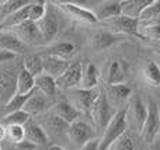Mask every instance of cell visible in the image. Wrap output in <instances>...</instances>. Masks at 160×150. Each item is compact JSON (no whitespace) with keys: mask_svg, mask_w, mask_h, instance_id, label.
Returning a JSON list of instances; mask_svg holds the SVG:
<instances>
[{"mask_svg":"<svg viewBox=\"0 0 160 150\" xmlns=\"http://www.w3.org/2000/svg\"><path fill=\"white\" fill-rule=\"evenodd\" d=\"M127 108V107H125ZM121 109L118 111L114 118L111 119V122L108 123V126L104 129L102 132V136L100 139V145H98V150H110V148L128 131V125H127V111Z\"/></svg>","mask_w":160,"mask_h":150,"instance_id":"1","label":"cell"},{"mask_svg":"<svg viewBox=\"0 0 160 150\" xmlns=\"http://www.w3.org/2000/svg\"><path fill=\"white\" fill-rule=\"evenodd\" d=\"M127 111V125H132V129L138 133H141L143 129L145 121L148 117V103H145L142 100L141 95L138 94H132L128 101V105L125 108Z\"/></svg>","mask_w":160,"mask_h":150,"instance_id":"2","label":"cell"},{"mask_svg":"<svg viewBox=\"0 0 160 150\" xmlns=\"http://www.w3.org/2000/svg\"><path fill=\"white\" fill-rule=\"evenodd\" d=\"M117 112L118 111H115V109L111 107V104L108 103V100H107L105 93L101 90L98 98L96 100V103H94L93 108H91V111H90V118L93 119L96 128L104 132V129L108 126V123L111 122V119L114 118V115H115Z\"/></svg>","mask_w":160,"mask_h":150,"instance_id":"3","label":"cell"},{"mask_svg":"<svg viewBox=\"0 0 160 150\" xmlns=\"http://www.w3.org/2000/svg\"><path fill=\"white\" fill-rule=\"evenodd\" d=\"M141 136L148 145H155V142L160 136V111L156 101L152 98H149L148 101V117Z\"/></svg>","mask_w":160,"mask_h":150,"instance_id":"4","label":"cell"},{"mask_svg":"<svg viewBox=\"0 0 160 150\" xmlns=\"http://www.w3.org/2000/svg\"><path fill=\"white\" fill-rule=\"evenodd\" d=\"M100 93H101L100 89H91V90L73 89L70 90V97L68 101L78 109L80 114L90 115V111L93 108L96 100L98 98Z\"/></svg>","mask_w":160,"mask_h":150,"instance_id":"5","label":"cell"},{"mask_svg":"<svg viewBox=\"0 0 160 150\" xmlns=\"http://www.w3.org/2000/svg\"><path fill=\"white\" fill-rule=\"evenodd\" d=\"M53 4L65 14L68 16L70 20L76 22H83V24H96L97 18L94 16L93 10L87 7L78 4V3H72V2H55Z\"/></svg>","mask_w":160,"mask_h":150,"instance_id":"6","label":"cell"},{"mask_svg":"<svg viewBox=\"0 0 160 150\" xmlns=\"http://www.w3.org/2000/svg\"><path fill=\"white\" fill-rule=\"evenodd\" d=\"M66 136L73 146L82 149L86 143L96 138V131H94L87 122L78 119L69 125Z\"/></svg>","mask_w":160,"mask_h":150,"instance_id":"7","label":"cell"},{"mask_svg":"<svg viewBox=\"0 0 160 150\" xmlns=\"http://www.w3.org/2000/svg\"><path fill=\"white\" fill-rule=\"evenodd\" d=\"M7 32L14 34L25 46H27V45H32V46H45L44 41H42V36L38 31V27H37V24L32 21H25V22H22V24L14 27L13 30L7 31Z\"/></svg>","mask_w":160,"mask_h":150,"instance_id":"8","label":"cell"},{"mask_svg":"<svg viewBox=\"0 0 160 150\" xmlns=\"http://www.w3.org/2000/svg\"><path fill=\"white\" fill-rule=\"evenodd\" d=\"M105 95H107L108 103L111 104L115 111H121L128 105L131 95H132V89L128 84H115V86H108L104 90Z\"/></svg>","mask_w":160,"mask_h":150,"instance_id":"9","label":"cell"},{"mask_svg":"<svg viewBox=\"0 0 160 150\" xmlns=\"http://www.w3.org/2000/svg\"><path fill=\"white\" fill-rule=\"evenodd\" d=\"M82 73H83L82 62H79V60L70 62L69 67L65 70L63 75L56 79V86H58V89H63V90L79 89L80 81H82Z\"/></svg>","mask_w":160,"mask_h":150,"instance_id":"10","label":"cell"},{"mask_svg":"<svg viewBox=\"0 0 160 150\" xmlns=\"http://www.w3.org/2000/svg\"><path fill=\"white\" fill-rule=\"evenodd\" d=\"M37 27H38V31L42 36V41H44L45 46L52 45V42L56 39L59 32V22L55 14L52 11H49V8H48L44 18L37 22Z\"/></svg>","mask_w":160,"mask_h":150,"instance_id":"11","label":"cell"},{"mask_svg":"<svg viewBox=\"0 0 160 150\" xmlns=\"http://www.w3.org/2000/svg\"><path fill=\"white\" fill-rule=\"evenodd\" d=\"M51 108H52V104H51V101H49V97H47L45 94L39 93L38 90H34L22 109H24L30 117H34V115L38 117V115H44V114H47V112H49Z\"/></svg>","mask_w":160,"mask_h":150,"instance_id":"12","label":"cell"},{"mask_svg":"<svg viewBox=\"0 0 160 150\" xmlns=\"http://www.w3.org/2000/svg\"><path fill=\"white\" fill-rule=\"evenodd\" d=\"M104 25L108 27L110 32L112 34H132V35H138V28H139V20L129 18L125 16H118L104 21Z\"/></svg>","mask_w":160,"mask_h":150,"instance_id":"13","label":"cell"},{"mask_svg":"<svg viewBox=\"0 0 160 150\" xmlns=\"http://www.w3.org/2000/svg\"><path fill=\"white\" fill-rule=\"evenodd\" d=\"M17 75L13 69L6 70L0 75V103L7 104L16 95Z\"/></svg>","mask_w":160,"mask_h":150,"instance_id":"14","label":"cell"},{"mask_svg":"<svg viewBox=\"0 0 160 150\" xmlns=\"http://www.w3.org/2000/svg\"><path fill=\"white\" fill-rule=\"evenodd\" d=\"M44 119L42 122H39V125L44 128V131L47 132L48 138L49 136H61V135H66L68 133V125L65 121H62L61 118H58L53 112H47V114L41 115Z\"/></svg>","mask_w":160,"mask_h":150,"instance_id":"15","label":"cell"},{"mask_svg":"<svg viewBox=\"0 0 160 150\" xmlns=\"http://www.w3.org/2000/svg\"><path fill=\"white\" fill-rule=\"evenodd\" d=\"M24 131H25V140L30 143H32L34 146L39 148V146H45L49 140L47 132L44 131L39 122L34 119H30L27 123L24 125Z\"/></svg>","mask_w":160,"mask_h":150,"instance_id":"16","label":"cell"},{"mask_svg":"<svg viewBox=\"0 0 160 150\" xmlns=\"http://www.w3.org/2000/svg\"><path fill=\"white\" fill-rule=\"evenodd\" d=\"M69 65H70V60H65V59L51 56V55L42 56V69H44V73L49 75L55 80L63 75L65 70L69 67Z\"/></svg>","mask_w":160,"mask_h":150,"instance_id":"17","label":"cell"},{"mask_svg":"<svg viewBox=\"0 0 160 150\" xmlns=\"http://www.w3.org/2000/svg\"><path fill=\"white\" fill-rule=\"evenodd\" d=\"M51 112H53L58 118L65 121L68 125H70V123H73L75 121H78L79 115H80V112L68 100H61L56 104H53L52 108H51Z\"/></svg>","mask_w":160,"mask_h":150,"instance_id":"18","label":"cell"},{"mask_svg":"<svg viewBox=\"0 0 160 150\" xmlns=\"http://www.w3.org/2000/svg\"><path fill=\"white\" fill-rule=\"evenodd\" d=\"M125 77H127V69H125V63L122 60L114 59L108 63L107 67V80L108 86H115V84H122L125 83Z\"/></svg>","mask_w":160,"mask_h":150,"instance_id":"19","label":"cell"},{"mask_svg":"<svg viewBox=\"0 0 160 150\" xmlns=\"http://www.w3.org/2000/svg\"><path fill=\"white\" fill-rule=\"evenodd\" d=\"M94 16H96L97 21H107L110 18L121 16V2H115V0H111V2H101L97 6L96 11H93Z\"/></svg>","mask_w":160,"mask_h":150,"instance_id":"20","label":"cell"},{"mask_svg":"<svg viewBox=\"0 0 160 150\" xmlns=\"http://www.w3.org/2000/svg\"><path fill=\"white\" fill-rule=\"evenodd\" d=\"M115 42H118V35L110 32V31H98L96 32L90 39V45L94 51L101 52V51L108 49L112 46Z\"/></svg>","mask_w":160,"mask_h":150,"instance_id":"21","label":"cell"},{"mask_svg":"<svg viewBox=\"0 0 160 150\" xmlns=\"http://www.w3.org/2000/svg\"><path fill=\"white\" fill-rule=\"evenodd\" d=\"M25 45L11 32H0V49H6L16 55H24L25 53Z\"/></svg>","mask_w":160,"mask_h":150,"instance_id":"22","label":"cell"},{"mask_svg":"<svg viewBox=\"0 0 160 150\" xmlns=\"http://www.w3.org/2000/svg\"><path fill=\"white\" fill-rule=\"evenodd\" d=\"M150 0H124L121 2V14L129 18L139 20L142 11L146 8Z\"/></svg>","mask_w":160,"mask_h":150,"instance_id":"23","label":"cell"},{"mask_svg":"<svg viewBox=\"0 0 160 150\" xmlns=\"http://www.w3.org/2000/svg\"><path fill=\"white\" fill-rule=\"evenodd\" d=\"M47 49H48L47 55L56 56V58L65 59V60H70V59L75 56V53H76L75 44L68 42V41L52 44V45H49V46H47Z\"/></svg>","mask_w":160,"mask_h":150,"instance_id":"24","label":"cell"},{"mask_svg":"<svg viewBox=\"0 0 160 150\" xmlns=\"http://www.w3.org/2000/svg\"><path fill=\"white\" fill-rule=\"evenodd\" d=\"M98 77H100V73H98V69H97L96 65L94 63H86L84 66H83L82 81H80L79 89H84V90L97 89Z\"/></svg>","mask_w":160,"mask_h":150,"instance_id":"25","label":"cell"},{"mask_svg":"<svg viewBox=\"0 0 160 150\" xmlns=\"http://www.w3.org/2000/svg\"><path fill=\"white\" fill-rule=\"evenodd\" d=\"M34 79H35V90L45 94L47 97H52L56 94L58 86H56V80L53 77H51L47 73H41Z\"/></svg>","mask_w":160,"mask_h":150,"instance_id":"26","label":"cell"},{"mask_svg":"<svg viewBox=\"0 0 160 150\" xmlns=\"http://www.w3.org/2000/svg\"><path fill=\"white\" fill-rule=\"evenodd\" d=\"M35 90V79L30 75L28 72H25L24 69H21L17 75V86H16V94H31Z\"/></svg>","mask_w":160,"mask_h":150,"instance_id":"27","label":"cell"},{"mask_svg":"<svg viewBox=\"0 0 160 150\" xmlns=\"http://www.w3.org/2000/svg\"><path fill=\"white\" fill-rule=\"evenodd\" d=\"M142 76L143 80L149 84L150 87H159L160 86V66L156 62L149 60L142 67Z\"/></svg>","mask_w":160,"mask_h":150,"instance_id":"28","label":"cell"},{"mask_svg":"<svg viewBox=\"0 0 160 150\" xmlns=\"http://www.w3.org/2000/svg\"><path fill=\"white\" fill-rule=\"evenodd\" d=\"M22 69L28 72L32 77H37L41 73H44L42 69V56L39 55H27L22 60Z\"/></svg>","mask_w":160,"mask_h":150,"instance_id":"29","label":"cell"},{"mask_svg":"<svg viewBox=\"0 0 160 150\" xmlns=\"http://www.w3.org/2000/svg\"><path fill=\"white\" fill-rule=\"evenodd\" d=\"M28 3L30 2H25V0H6V2H2L0 3V22L4 18H7L10 14L25 7Z\"/></svg>","mask_w":160,"mask_h":150,"instance_id":"30","label":"cell"},{"mask_svg":"<svg viewBox=\"0 0 160 150\" xmlns=\"http://www.w3.org/2000/svg\"><path fill=\"white\" fill-rule=\"evenodd\" d=\"M110 150H138V143H136L135 135L127 131L112 146Z\"/></svg>","mask_w":160,"mask_h":150,"instance_id":"31","label":"cell"},{"mask_svg":"<svg viewBox=\"0 0 160 150\" xmlns=\"http://www.w3.org/2000/svg\"><path fill=\"white\" fill-rule=\"evenodd\" d=\"M45 4L47 3H44V2L30 3V6H28V21H32L35 24L38 21H41L48 11V7Z\"/></svg>","mask_w":160,"mask_h":150,"instance_id":"32","label":"cell"},{"mask_svg":"<svg viewBox=\"0 0 160 150\" xmlns=\"http://www.w3.org/2000/svg\"><path fill=\"white\" fill-rule=\"evenodd\" d=\"M31 119V117L24 111H16V112H11V114H6L4 118H3V125L4 126H10V125H20V126H24L28 121Z\"/></svg>","mask_w":160,"mask_h":150,"instance_id":"33","label":"cell"},{"mask_svg":"<svg viewBox=\"0 0 160 150\" xmlns=\"http://www.w3.org/2000/svg\"><path fill=\"white\" fill-rule=\"evenodd\" d=\"M138 35L150 41H160V25L153 22H143V25L138 28Z\"/></svg>","mask_w":160,"mask_h":150,"instance_id":"34","label":"cell"},{"mask_svg":"<svg viewBox=\"0 0 160 150\" xmlns=\"http://www.w3.org/2000/svg\"><path fill=\"white\" fill-rule=\"evenodd\" d=\"M160 16V0H150L139 17V22H149Z\"/></svg>","mask_w":160,"mask_h":150,"instance_id":"35","label":"cell"},{"mask_svg":"<svg viewBox=\"0 0 160 150\" xmlns=\"http://www.w3.org/2000/svg\"><path fill=\"white\" fill-rule=\"evenodd\" d=\"M31 94H25V95H21V94H16L7 104H4V111L6 114H11V112H16V111H21L24 108L25 103L27 100L30 98Z\"/></svg>","mask_w":160,"mask_h":150,"instance_id":"36","label":"cell"},{"mask_svg":"<svg viewBox=\"0 0 160 150\" xmlns=\"http://www.w3.org/2000/svg\"><path fill=\"white\" fill-rule=\"evenodd\" d=\"M7 129V140L11 143H20L22 140H25V131L24 126L20 125H10L6 126Z\"/></svg>","mask_w":160,"mask_h":150,"instance_id":"37","label":"cell"},{"mask_svg":"<svg viewBox=\"0 0 160 150\" xmlns=\"http://www.w3.org/2000/svg\"><path fill=\"white\" fill-rule=\"evenodd\" d=\"M17 56H18V55L10 52V51L0 49V63H7V62H11V60H14Z\"/></svg>","mask_w":160,"mask_h":150,"instance_id":"38","label":"cell"},{"mask_svg":"<svg viewBox=\"0 0 160 150\" xmlns=\"http://www.w3.org/2000/svg\"><path fill=\"white\" fill-rule=\"evenodd\" d=\"M38 149L37 146H34L32 143L27 142V140H22L20 143H13V150H35Z\"/></svg>","mask_w":160,"mask_h":150,"instance_id":"39","label":"cell"},{"mask_svg":"<svg viewBox=\"0 0 160 150\" xmlns=\"http://www.w3.org/2000/svg\"><path fill=\"white\" fill-rule=\"evenodd\" d=\"M98 145H100V139L94 138V139H91L90 142L86 143L80 150H98Z\"/></svg>","mask_w":160,"mask_h":150,"instance_id":"40","label":"cell"},{"mask_svg":"<svg viewBox=\"0 0 160 150\" xmlns=\"http://www.w3.org/2000/svg\"><path fill=\"white\" fill-rule=\"evenodd\" d=\"M4 140H7V129L4 125L0 123V143L4 142Z\"/></svg>","mask_w":160,"mask_h":150,"instance_id":"41","label":"cell"},{"mask_svg":"<svg viewBox=\"0 0 160 150\" xmlns=\"http://www.w3.org/2000/svg\"><path fill=\"white\" fill-rule=\"evenodd\" d=\"M48 150H69V149L62 148V146H58V145H52V146H49V148H48Z\"/></svg>","mask_w":160,"mask_h":150,"instance_id":"42","label":"cell"},{"mask_svg":"<svg viewBox=\"0 0 160 150\" xmlns=\"http://www.w3.org/2000/svg\"><path fill=\"white\" fill-rule=\"evenodd\" d=\"M158 140H159V142H160V136L158 138ZM158 140H156V142H158ZM156 142H155V143H156ZM159 148H160V143H159Z\"/></svg>","mask_w":160,"mask_h":150,"instance_id":"43","label":"cell"},{"mask_svg":"<svg viewBox=\"0 0 160 150\" xmlns=\"http://www.w3.org/2000/svg\"><path fill=\"white\" fill-rule=\"evenodd\" d=\"M158 53H159V56H160V48H159V49H158Z\"/></svg>","mask_w":160,"mask_h":150,"instance_id":"44","label":"cell"},{"mask_svg":"<svg viewBox=\"0 0 160 150\" xmlns=\"http://www.w3.org/2000/svg\"><path fill=\"white\" fill-rule=\"evenodd\" d=\"M35 150H41V149H35Z\"/></svg>","mask_w":160,"mask_h":150,"instance_id":"45","label":"cell"}]
</instances>
